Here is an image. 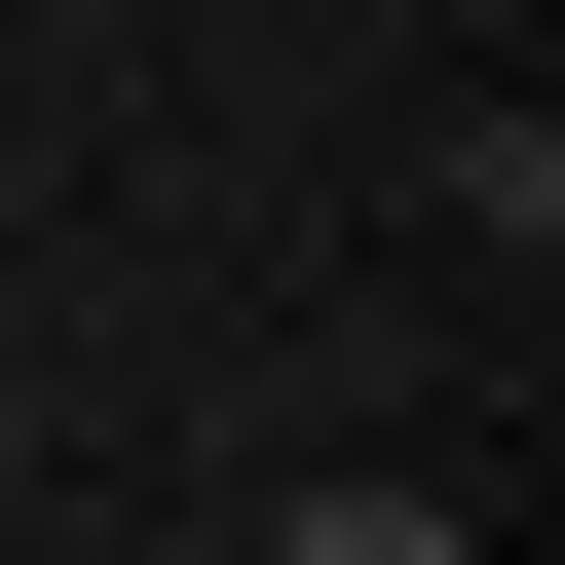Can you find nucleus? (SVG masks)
I'll return each mask as SVG.
<instances>
[{
  "mask_svg": "<svg viewBox=\"0 0 565 565\" xmlns=\"http://www.w3.org/2000/svg\"><path fill=\"white\" fill-rule=\"evenodd\" d=\"M264 565H490V527H452V490H302Z\"/></svg>",
  "mask_w": 565,
  "mask_h": 565,
  "instance_id": "nucleus-1",
  "label": "nucleus"
}]
</instances>
